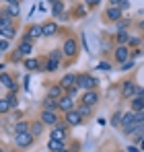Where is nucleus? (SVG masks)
I'll list each match as a JSON object with an SVG mask.
<instances>
[{
    "label": "nucleus",
    "instance_id": "nucleus-36",
    "mask_svg": "<svg viewBox=\"0 0 144 152\" xmlns=\"http://www.w3.org/2000/svg\"><path fill=\"white\" fill-rule=\"evenodd\" d=\"M6 99H8V103H10V107H17V97H15V93H10Z\"/></svg>",
    "mask_w": 144,
    "mask_h": 152
},
{
    "label": "nucleus",
    "instance_id": "nucleus-49",
    "mask_svg": "<svg viewBox=\"0 0 144 152\" xmlns=\"http://www.w3.org/2000/svg\"><path fill=\"white\" fill-rule=\"evenodd\" d=\"M60 152H68V150H66V148H64V150H60Z\"/></svg>",
    "mask_w": 144,
    "mask_h": 152
},
{
    "label": "nucleus",
    "instance_id": "nucleus-19",
    "mask_svg": "<svg viewBox=\"0 0 144 152\" xmlns=\"http://www.w3.org/2000/svg\"><path fill=\"white\" fill-rule=\"evenodd\" d=\"M31 50H33V45H31V39H27V37H25L23 41L19 43V51H21L23 56H29V53H31Z\"/></svg>",
    "mask_w": 144,
    "mask_h": 152
},
{
    "label": "nucleus",
    "instance_id": "nucleus-46",
    "mask_svg": "<svg viewBox=\"0 0 144 152\" xmlns=\"http://www.w3.org/2000/svg\"><path fill=\"white\" fill-rule=\"evenodd\" d=\"M136 97H142L144 99V88H136Z\"/></svg>",
    "mask_w": 144,
    "mask_h": 152
},
{
    "label": "nucleus",
    "instance_id": "nucleus-17",
    "mask_svg": "<svg viewBox=\"0 0 144 152\" xmlns=\"http://www.w3.org/2000/svg\"><path fill=\"white\" fill-rule=\"evenodd\" d=\"M29 134H31L33 138L41 136V134H43V124H41V121H33V124L29 126Z\"/></svg>",
    "mask_w": 144,
    "mask_h": 152
},
{
    "label": "nucleus",
    "instance_id": "nucleus-20",
    "mask_svg": "<svg viewBox=\"0 0 144 152\" xmlns=\"http://www.w3.org/2000/svg\"><path fill=\"white\" fill-rule=\"evenodd\" d=\"M56 109H58V101L51 99V97H46L43 99V111H54L56 113Z\"/></svg>",
    "mask_w": 144,
    "mask_h": 152
},
{
    "label": "nucleus",
    "instance_id": "nucleus-12",
    "mask_svg": "<svg viewBox=\"0 0 144 152\" xmlns=\"http://www.w3.org/2000/svg\"><path fill=\"white\" fill-rule=\"evenodd\" d=\"M60 86L64 91H70L72 86H76V74H64V78L60 80Z\"/></svg>",
    "mask_w": 144,
    "mask_h": 152
},
{
    "label": "nucleus",
    "instance_id": "nucleus-27",
    "mask_svg": "<svg viewBox=\"0 0 144 152\" xmlns=\"http://www.w3.org/2000/svg\"><path fill=\"white\" fill-rule=\"evenodd\" d=\"M48 148H49L51 152H60V150H64V142H58V140H49Z\"/></svg>",
    "mask_w": 144,
    "mask_h": 152
},
{
    "label": "nucleus",
    "instance_id": "nucleus-48",
    "mask_svg": "<svg viewBox=\"0 0 144 152\" xmlns=\"http://www.w3.org/2000/svg\"><path fill=\"white\" fill-rule=\"evenodd\" d=\"M140 29H144V21H142V23H140Z\"/></svg>",
    "mask_w": 144,
    "mask_h": 152
},
{
    "label": "nucleus",
    "instance_id": "nucleus-10",
    "mask_svg": "<svg viewBox=\"0 0 144 152\" xmlns=\"http://www.w3.org/2000/svg\"><path fill=\"white\" fill-rule=\"evenodd\" d=\"M115 60L120 62V66L130 60V50H128V45H120V48L115 50Z\"/></svg>",
    "mask_w": 144,
    "mask_h": 152
},
{
    "label": "nucleus",
    "instance_id": "nucleus-15",
    "mask_svg": "<svg viewBox=\"0 0 144 152\" xmlns=\"http://www.w3.org/2000/svg\"><path fill=\"white\" fill-rule=\"evenodd\" d=\"M39 37H43L41 25H31V27H29V31H27V39L35 41V39H39Z\"/></svg>",
    "mask_w": 144,
    "mask_h": 152
},
{
    "label": "nucleus",
    "instance_id": "nucleus-43",
    "mask_svg": "<svg viewBox=\"0 0 144 152\" xmlns=\"http://www.w3.org/2000/svg\"><path fill=\"white\" fill-rule=\"evenodd\" d=\"M21 56H23V53H21V51L17 50L15 53H12V62H21Z\"/></svg>",
    "mask_w": 144,
    "mask_h": 152
},
{
    "label": "nucleus",
    "instance_id": "nucleus-33",
    "mask_svg": "<svg viewBox=\"0 0 144 152\" xmlns=\"http://www.w3.org/2000/svg\"><path fill=\"white\" fill-rule=\"evenodd\" d=\"M121 124V113L118 111V113H113V117H111V126H120Z\"/></svg>",
    "mask_w": 144,
    "mask_h": 152
},
{
    "label": "nucleus",
    "instance_id": "nucleus-31",
    "mask_svg": "<svg viewBox=\"0 0 144 152\" xmlns=\"http://www.w3.org/2000/svg\"><path fill=\"white\" fill-rule=\"evenodd\" d=\"M128 39H130V37H128V33H126V31H120V33H118V43H120V45H126V43H128Z\"/></svg>",
    "mask_w": 144,
    "mask_h": 152
},
{
    "label": "nucleus",
    "instance_id": "nucleus-40",
    "mask_svg": "<svg viewBox=\"0 0 144 152\" xmlns=\"http://www.w3.org/2000/svg\"><path fill=\"white\" fill-rule=\"evenodd\" d=\"M97 68H99V70H111V64H107V62H101Z\"/></svg>",
    "mask_w": 144,
    "mask_h": 152
},
{
    "label": "nucleus",
    "instance_id": "nucleus-50",
    "mask_svg": "<svg viewBox=\"0 0 144 152\" xmlns=\"http://www.w3.org/2000/svg\"><path fill=\"white\" fill-rule=\"evenodd\" d=\"M0 152H4V150H2V148H0Z\"/></svg>",
    "mask_w": 144,
    "mask_h": 152
},
{
    "label": "nucleus",
    "instance_id": "nucleus-32",
    "mask_svg": "<svg viewBox=\"0 0 144 152\" xmlns=\"http://www.w3.org/2000/svg\"><path fill=\"white\" fill-rule=\"evenodd\" d=\"M58 66H60V62H56V60H48V72H54V70H58Z\"/></svg>",
    "mask_w": 144,
    "mask_h": 152
},
{
    "label": "nucleus",
    "instance_id": "nucleus-6",
    "mask_svg": "<svg viewBox=\"0 0 144 152\" xmlns=\"http://www.w3.org/2000/svg\"><path fill=\"white\" fill-rule=\"evenodd\" d=\"M80 101H82V105H84V107H93V105H97V103H99V95H97V91H84Z\"/></svg>",
    "mask_w": 144,
    "mask_h": 152
},
{
    "label": "nucleus",
    "instance_id": "nucleus-28",
    "mask_svg": "<svg viewBox=\"0 0 144 152\" xmlns=\"http://www.w3.org/2000/svg\"><path fill=\"white\" fill-rule=\"evenodd\" d=\"M29 126H31V124H27V121H19V124L15 126V134H25V132H29Z\"/></svg>",
    "mask_w": 144,
    "mask_h": 152
},
{
    "label": "nucleus",
    "instance_id": "nucleus-29",
    "mask_svg": "<svg viewBox=\"0 0 144 152\" xmlns=\"http://www.w3.org/2000/svg\"><path fill=\"white\" fill-rule=\"evenodd\" d=\"M62 10H64V2H51V12H54V17H56V15H62Z\"/></svg>",
    "mask_w": 144,
    "mask_h": 152
},
{
    "label": "nucleus",
    "instance_id": "nucleus-37",
    "mask_svg": "<svg viewBox=\"0 0 144 152\" xmlns=\"http://www.w3.org/2000/svg\"><path fill=\"white\" fill-rule=\"evenodd\" d=\"M60 56H62V51H51V53H49V60H56V62H60Z\"/></svg>",
    "mask_w": 144,
    "mask_h": 152
},
{
    "label": "nucleus",
    "instance_id": "nucleus-5",
    "mask_svg": "<svg viewBox=\"0 0 144 152\" xmlns=\"http://www.w3.org/2000/svg\"><path fill=\"white\" fill-rule=\"evenodd\" d=\"M43 126H51V127H56V126H60V119H58V115L54 113V111H43L41 113V119H39Z\"/></svg>",
    "mask_w": 144,
    "mask_h": 152
},
{
    "label": "nucleus",
    "instance_id": "nucleus-21",
    "mask_svg": "<svg viewBox=\"0 0 144 152\" xmlns=\"http://www.w3.org/2000/svg\"><path fill=\"white\" fill-rule=\"evenodd\" d=\"M41 31H43L46 37H51V35H56L58 25H56V23H46V25H41Z\"/></svg>",
    "mask_w": 144,
    "mask_h": 152
},
{
    "label": "nucleus",
    "instance_id": "nucleus-24",
    "mask_svg": "<svg viewBox=\"0 0 144 152\" xmlns=\"http://www.w3.org/2000/svg\"><path fill=\"white\" fill-rule=\"evenodd\" d=\"M132 111H144V99L142 97H134L132 99Z\"/></svg>",
    "mask_w": 144,
    "mask_h": 152
},
{
    "label": "nucleus",
    "instance_id": "nucleus-39",
    "mask_svg": "<svg viewBox=\"0 0 144 152\" xmlns=\"http://www.w3.org/2000/svg\"><path fill=\"white\" fill-rule=\"evenodd\" d=\"M8 48H10V41H6V39H2V41H0V51L8 50Z\"/></svg>",
    "mask_w": 144,
    "mask_h": 152
},
{
    "label": "nucleus",
    "instance_id": "nucleus-9",
    "mask_svg": "<svg viewBox=\"0 0 144 152\" xmlns=\"http://www.w3.org/2000/svg\"><path fill=\"white\" fill-rule=\"evenodd\" d=\"M64 124H68V126H80V124H82V115L74 109V111H70V113H66Z\"/></svg>",
    "mask_w": 144,
    "mask_h": 152
},
{
    "label": "nucleus",
    "instance_id": "nucleus-1",
    "mask_svg": "<svg viewBox=\"0 0 144 152\" xmlns=\"http://www.w3.org/2000/svg\"><path fill=\"white\" fill-rule=\"evenodd\" d=\"M76 86H78V91L80 88L82 91H93L97 86V80L89 74H76Z\"/></svg>",
    "mask_w": 144,
    "mask_h": 152
},
{
    "label": "nucleus",
    "instance_id": "nucleus-7",
    "mask_svg": "<svg viewBox=\"0 0 144 152\" xmlns=\"http://www.w3.org/2000/svg\"><path fill=\"white\" fill-rule=\"evenodd\" d=\"M76 51H78V43H76L72 37H70V39H66V41H64V50H62V53H64L66 58H74Z\"/></svg>",
    "mask_w": 144,
    "mask_h": 152
},
{
    "label": "nucleus",
    "instance_id": "nucleus-13",
    "mask_svg": "<svg viewBox=\"0 0 144 152\" xmlns=\"http://www.w3.org/2000/svg\"><path fill=\"white\" fill-rule=\"evenodd\" d=\"M6 15L8 17H19L21 15V4L19 2H15V0H10V2H6Z\"/></svg>",
    "mask_w": 144,
    "mask_h": 152
},
{
    "label": "nucleus",
    "instance_id": "nucleus-42",
    "mask_svg": "<svg viewBox=\"0 0 144 152\" xmlns=\"http://www.w3.org/2000/svg\"><path fill=\"white\" fill-rule=\"evenodd\" d=\"M132 66H134V62H132V60H128L126 64H121V70H130Z\"/></svg>",
    "mask_w": 144,
    "mask_h": 152
},
{
    "label": "nucleus",
    "instance_id": "nucleus-16",
    "mask_svg": "<svg viewBox=\"0 0 144 152\" xmlns=\"http://www.w3.org/2000/svg\"><path fill=\"white\" fill-rule=\"evenodd\" d=\"M121 12H123L121 8L111 6V8H107V12H105V15H107V19H109V21H120V19H121Z\"/></svg>",
    "mask_w": 144,
    "mask_h": 152
},
{
    "label": "nucleus",
    "instance_id": "nucleus-14",
    "mask_svg": "<svg viewBox=\"0 0 144 152\" xmlns=\"http://www.w3.org/2000/svg\"><path fill=\"white\" fill-rule=\"evenodd\" d=\"M49 140H58V142H64L66 140V129H64V124H60V126L54 127V132H51V138Z\"/></svg>",
    "mask_w": 144,
    "mask_h": 152
},
{
    "label": "nucleus",
    "instance_id": "nucleus-22",
    "mask_svg": "<svg viewBox=\"0 0 144 152\" xmlns=\"http://www.w3.org/2000/svg\"><path fill=\"white\" fill-rule=\"evenodd\" d=\"M132 136H134V142H142L144 140V124H138V126L134 127Z\"/></svg>",
    "mask_w": 144,
    "mask_h": 152
},
{
    "label": "nucleus",
    "instance_id": "nucleus-38",
    "mask_svg": "<svg viewBox=\"0 0 144 152\" xmlns=\"http://www.w3.org/2000/svg\"><path fill=\"white\" fill-rule=\"evenodd\" d=\"M76 111H78V113H80V115L84 117L87 113H91V107H84V105H82V107H80V109H76Z\"/></svg>",
    "mask_w": 144,
    "mask_h": 152
},
{
    "label": "nucleus",
    "instance_id": "nucleus-35",
    "mask_svg": "<svg viewBox=\"0 0 144 152\" xmlns=\"http://www.w3.org/2000/svg\"><path fill=\"white\" fill-rule=\"evenodd\" d=\"M140 41H142L140 37H130V39H128V45H132V48H136V45H140Z\"/></svg>",
    "mask_w": 144,
    "mask_h": 152
},
{
    "label": "nucleus",
    "instance_id": "nucleus-47",
    "mask_svg": "<svg viewBox=\"0 0 144 152\" xmlns=\"http://www.w3.org/2000/svg\"><path fill=\"white\" fill-rule=\"evenodd\" d=\"M140 146H142V152H144V140H142V142H140Z\"/></svg>",
    "mask_w": 144,
    "mask_h": 152
},
{
    "label": "nucleus",
    "instance_id": "nucleus-2",
    "mask_svg": "<svg viewBox=\"0 0 144 152\" xmlns=\"http://www.w3.org/2000/svg\"><path fill=\"white\" fill-rule=\"evenodd\" d=\"M121 129H123V134H132L134 132V127L138 126L136 124V119H134V111H128V113H123L121 115Z\"/></svg>",
    "mask_w": 144,
    "mask_h": 152
},
{
    "label": "nucleus",
    "instance_id": "nucleus-23",
    "mask_svg": "<svg viewBox=\"0 0 144 152\" xmlns=\"http://www.w3.org/2000/svg\"><path fill=\"white\" fill-rule=\"evenodd\" d=\"M62 91H64V88H62L60 84H56V86H49L48 97H51V99H56V101H58V99L62 97Z\"/></svg>",
    "mask_w": 144,
    "mask_h": 152
},
{
    "label": "nucleus",
    "instance_id": "nucleus-41",
    "mask_svg": "<svg viewBox=\"0 0 144 152\" xmlns=\"http://www.w3.org/2000/svg\"><path fill=\"white\" fill-rule=\"evenodd\" d=\"M128 25H130V21H120V23H118L120 31H126V29H128Z\"/></svg>",
    "mask_w": 144,
    "mask_h": 152
},
{
    "label": "nucleus",
    "instance_id": "nucleus-11",
    "mask_svg": "<svg viewBox=\"0 0 144 152\" xmlns=\"http://www.w3.org/2000/svg\"><path fill=\"white\" fill-rule=\"evenodd\" d=\"M0 84L6 86L10 93H17V82L12 80V76H10V74H0Z\"/></svg>",
    "mask_w": 144,
    "mask_h": 152
},
{
    "label": "nucleus",
    "instance_id": "nucleus-34",
    "mask_svg": "<svg viewBox=\"0 0 144 152\" xmlns=\"http://www.w3.org/2000/svg\"><path fill=\"white\" fill-rule=\"evenodd\" d=\"M134 119H136V124H144V111H136Z\"/></svg>",
    "mask_w": 144,
    "mask_h": 152
},
{
    "label": "nucleus",
    "instance_id": "nucleus-18",
    "mask_svg": "<svg viewBox=\"0 0 144 152\" xmlns=\"http://www.w3.org/2000/svg\"><path fill=\"white\" fill-rule=\"evenodd\" d=\"M8 27H12V19L6 15V10L2 8L0 10V29H8Z\"/></svg>",
    "mask_w": 144,
    "mask_h": 152
},
{
    "label": "nucleus",
    "instance_id": "nucleus-4",
    "mask_svg": "<svg viewBox=\"0 0 144 152\" xmlns=\"http://www.w3.org/2000/svg\"><path fill=\"white\" fill-rule=\"evenodd\" d=\"M58 109H60V111H64V113L74 111V109H76V107H74V99L68 97V95H66V97H60V99H58Z\"/></svg>",
    "mask_w": 144,
    "mask_h": 152
},
{
    "label": "nucleus",
    "instance_id": "nucleus-44",
    "mask_svg": "<svg viewBox=\"0 0 144 152\" xmlns=\"http://www.w3.org/2000/svg\"><path fill=\"white\" fill-rule=\"evenodd\" d=\"M76 93H78V86H72L70 91H68V97H72V99H74V97H76Z\"/></svg>",
    "mask_w": 144,
    "mask_h": 152
},
{
    "label": "nucleus",
    "instance_id": "nucleus-45",
    "mask_svg": "<svg viewBox=\"0 0 144 152\" xmlns=\"http://www.w3.org/2000/svg\"><path fill=\"white\" fill-rule=\"evenodd\" d=\"M128 152H142L138 146H128Z\"/></svg>",
    "mask_w": 144,
    "mask_h": 152
},
{
    "label": "nucleus",
    "instance_id": "nucleus-3",
    "mask_svg": "<svg viewBox=\"0 0 144 152\" xmlns=\"http://www.w3.org/2000/svg\"><path fill=\"white\" fill-rule=\"evenodd\" d=\"M33 142H35V138H33L29 132H25V134H15V144H17L19 148H29Z\"/></svg>",
    "mask_w": 144,
    "mask_h": 152
},
{
    "label": "nucleus",
    "instance_id": "nucleus-25",
    "mask_svg": "<svg viewBox=\"0 0 144 152\" xmlns=\"http://www.w3.org/2000/svg\"><path fill=\"white\" fill-rule=\"evenodd\" d=\"M23 64H25L27 70H37V68H39V60H37V58H27Z\"/></svg>",
    "mask_w": 144,
    "mask_h": 152
},
{
    "label": "nucleus",
    "instance_id": "nucleus-26",
    "mask_svg": "<svg viewBox=\"0 0 144 152\" xmlns=\"http://www.w3.org/2000/svg\"><path fill=\"white\" fill-rule=\"evenodd\" d=\"M0 35H2V39H12L15 35H17V31H15V27H8V29H0Z\"/></svg>",
    "mask_w": 144,
    "mask_h": 152
},
{
    "label": "nucleus",
    "instance_id": "nucleus-30",
    "mask_svg": "<svg viewBox=\"0 0 144 152\" xmlns=\"http://www.w3.org/2000/svg\"><path fill=\"white\" fill-rule=\"evenodd\" d=\"M10 111V103L8 99H0V113H8Z\"/></svg>",
    "mask_w": 144,
    "mask_h": 152
},
{
    "label": "nucleus",
    "instance_id": "nucleus-8",
    "mask_svg": "<svg viewBox=\"0 0 144 152\" xmlns=\"http://www.w3.org/2000/svg\"><path fill=\"white\" fill-rule=\"evenodd\" d=\"M121 97H123V99L136 97V84H134V80H126V82L121 84Z\"/></svg>",
    "mask_w": 144,
    "mask_h": 152
}]
</instances>
